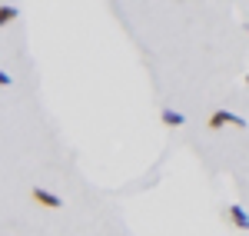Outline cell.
I'll use <instances>...</instances> for the list:
<instances>
[{
	"label": "cell",
	"mask_w": 249,
	"mask_h": 236,
	"mask_svg": "<svg viewBox=\"0 0 249 236\" xmlns=\"http://www.w3.org/2000/svg\"><path fill=\"white\" fill-rule=\"evenodd\" d=\"M206 127H210V130H223V127H239V130H243L246 120L239 117V113H232V110H216V113L206 120Z\"/></svg>",
	"instance_id": "cell-1"
},
{
	"label": "cell",
	"mask_w": 249,
	"mask_h": 236,
	"mask_svg": "<svg viewBox=\"0 0 249 236\" xmlns=\"http://www.w3.org/2000/svg\"><path fill=\"white\" fill-rule=\"evenodd\" d=\"M30 197L37 200L40 206H47V210H60V206H63V200H60L57 193H50V190H43V186H34Z\"/></svg>",
	"instance_id": "cell-2"
},
{
	"label": "cell",
	"mask_w": 249,
	"mask_h": 236,
	"mask_svg": "<svg viewBox=\"0 0 249 236\" xmlns=\"http://www.w3.org/2000/svg\"><path fill=\"white\" fill-rule=\"evenodd\" d=\"M226 213H230L232 226H239V230H249V213L243 206H226Z\"/></svg>",
	"instance_id": "cell-3"
},
{
	"label": "cell",
	"mask_w": 249,
	"mask_h": 236,
	"mask_svg": "<svg viewBox=\"0 0 249 236\" xmlns=\"http://www.w3.org/2000/svg\"><path fill=\"white\" fill-rule=\"evenodd\" d=\"M160 120H163V127H183V113H176V110H163L160 113Z\"/></svg>",
	"instance_id": "cell-4"
},
{
	"label": "cell",
	"mask_w": 249,
	"mask_h": 236,
	"mask_svg": "<svg viewBox=\"0 0 249 236\" xmlns=\"http://www.w3.org/2000/svg\"><path fill=\"white\" fill-rule=\"evenodd\" d=\"M14 17H17V10H14L10 3H3V7H0V23H10Z\"/></svg>",
	"instance_id": "cell-5"
}]
</instances>
